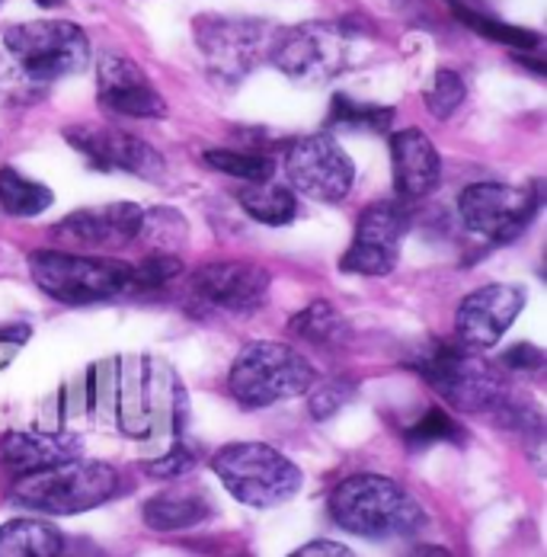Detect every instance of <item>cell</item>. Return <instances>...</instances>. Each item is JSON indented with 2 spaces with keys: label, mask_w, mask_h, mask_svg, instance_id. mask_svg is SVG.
Returning a JSON list of instances; mask_svg holds the SVG:
<instances>
[{
  "label": "cell",
  "mask_w": 547,
  "mask_h": 557,
  "mask_svg": "<svg viewBox=\"0 0 547 557\" xmlns=\"http://www.w3.org/2000/svg\"><path fill=\"white\" fill-rule=\"evenodd\" d=\"M330 516L339 529L372 539H410L426 525V512L417 497L384 474H352L330 494Z\"/></svg>",
  "instance_id": "6da1fadb"
},
{
  "label": "cell",
  "mask_w": 547,
  "mask_h": 557,
  "mask_svg": "<svg viewBox=\"0 0 547 557\" xmlns=\"http://www.w3.org/2000/svg\"><path fill=\"white\" fill-rule=\"evenodd\" d=\"M119 471L107 461L71 458L64 465L16 478L10 500L42 516H77L103 506L119 494Z\"/></svg>",
  "instance_id": "7a4b0ae2"
},
{
  "label": "cell",
  "mask_w": 547,
  "mask_h": 557,
  "mask_svg": "<svg viewBox=\"0 0 547 557\" xmlns=\"http://www.w3.org/2000/svg\"><path fill=\"white\" fill-rule=\"evenodd\" d=\"M212 471L224 491L253 509H273L301 491V468L263 443H231L215 451Z\"/></svg>",
  "instance_id": "3957f363"
},
{
  "label": "cell",
  "mask_w": 547,
  "mask_h": 557,
  "mask_svg": "<svg viewBox=\"0 0 547 557\" xmlns=\"http://www.w3.org/2000/svg\"><path fill=\"white\" fill-rule=\"evenodd\" d=\"M33 282L61 305H97L135 288L132 267L112 257H84L67 250H33Z\"/></svg>",
  "instance_id": "277c9868"
},
{
  "label": "cell",
  "mask_w": 547,
  "mask_h": 557,
  "mask_svg": "<svg viewBox=\"0 0 547 557\" xmlns=\"http://www.w3.org/2000/svg\"><path fill=\"white\" fill-rule=\"evenodd\" d=\"M314 366L291 346L273 339L244 346L227 372V388L244 407H270L278 400L298 397L314 388Z\"/></svg>",
  "instance_id": "5b68a950"
},
{
  "label": "cell",
  "mask_w": 547,
  "mask_h": 557,
  "mask_svg": "<svg viewBox=\"0 0 547 557\" xmlns=\"http://www.w3.org/2000/svg\"><path fill=\"white\" fill-rule=\"evenodd\" d=\"M3 49L33 84H52L58 77L77 74L90 61V39L77 23L36 20L3 33Z\"/></svg>",
  "instance_id": "8992f818"
},
{
  "label": "cell",
  "mask_w": 547,
  "mask_h": 557,
  "mask_svg": "<svg viewBox=\"0 0 547 557\" xmlns=\"http://www.w3.org/2000/svg\"><path fill=\"white\" fill-rule=\"evenodd\" d=\"M349 39H352L349 23H324V20L298 23L288 29H275L270 61L285 77L308 87H321L346 67Z\"/></svg>",
  "instance_id": "52a82bcc"
},
{
  "label": "cell",
  "mask_w": 547,
  "mask_h": 557,
  "mask_svg": "<svg viewBox=\"0 0 547 557\" xmlns=\"http://www.w3.org/2000/svg\"><path fill=\"white\" fill-rule=\"evenodd\" d=\"M413 369L442 400H448L458 410H484L502 394L499 375L493 372L490 362L471 352L468 346L436 343L413 362Z\"/></svg>",
  "instance_id": "ba28073f"
},
{
  "label": "cell",
  "mask_w": 547,
  "mask_h": 557,
  "mask_svg": "<svg viewBox=\"0 0 547 557\" xmlns=\"http://www.w3.org/2000/svg\"><path fill=\"white\" fill-rule=\"evenodd\" d=\"M275 29L260 20H227V16H199L196 42L206 55L212 77L221 84L244 81L263 58H270Z\"/></svg>",
  "instance_id": "9c48e42d"
},
{
  "label": "cell",
  "mask_w": 547,
  "mask_h": 557,
  "mask_svg": "<svg viewBox=\"0 0 547 557\" xmlns=\"http://www.w3.org/2000/svg\"><path fill=\"white\" fill-rule=\"evenodd\" d=\"M538 206L542 199L535 193L506 183H474L458 199V212L468 231L496 244L519 237L538 215Z\"/></svg>",
  "instance_id": "30bf717a"
},
{
  "label": "cell",
  "mask_w": 547,
  "mask_h": 557,
  "mask_svg": "<svg viewBox=\"0 0 547 557\" xmlns=\"http://www.w3.org/2000/svg\"><path fill=\"white\" fill-rule=\"evenodd\" d=\"M285 176L298 193L318 202H339L352 189L356 168L352 158L336 145V138L308 135L291 141V148L285 151Z\"/></svg>",
  "instance_id": "8fae6325"
},
{
  "label": "cell",
  "mask_w": 547,
  "mask_h": 557,
  "mask_svg": "<svg viewBox=\"0 0 547 557\" xmlns=\"http://www.w3.org/2000/svg\"><path fill=\"white\" fill-rule=\"evenodd\" d=\"M270 270L250 263V260H221V263H206L199 267L189 285L192 295L227 314H253L266 305L270 295Z\"/></svg>",
  "instance_id": "7c38bea8"
},
{
  "label": "cell",
  "mask_w": 547,
  "mask_h": 557,
  "mask_svg": "<svg viewBox=\"0 0 547 557\" xmlns=\"http://www.w3.org/2000/svg\"><path fill=\"white\" fill-rule=\"evenodd\" d=\"M522 308H525V288L522 285L490 282V285L474 288L455 314L461 346H468V349L496 346L502 334L512 327V321L522 314Z\"/></svg>",
  "instance_id": "4fadbf2b"
},
{
  "label": "cell",
  "mask_w": 547,
  "mask_h": 557,
  "mask_svg": "<svg viewBox=\"0 0 547 557\" xmlns=\"http://www.w3.org/2000/svg\"><path fill=\"white\" fill-rule=\"evenodd\" d=\"M64 138L94 170H125L145 180L164 176V158L138 135L122 128H67Z\"/></svg>",
  "instance_id": "5bb4252c"
},
{
  "label": "cell",
  "mask_w": 547,
  "mask_h": 557,
  "mask_svg": "<svg viewBox=\"0 0 547 557\" xmlns=\"http://www.w3.org/2000/svg\"><path fill=\"white\" fill-rule=\"evenodd\" d=\"M97 84H100V103L115 115H128V119L166 115L164 97L158 94V87L148 81V74L132 58L107 52L97 67Z\"/></svg>",
  "instance_id": "9a60e30c"
},
{
  "label": "cell",
  "mask_w": 547,
  "mask_h": 557,
  "mask_svg": "<svg viewBox=\"0 0 547 557\" xmlns=\"http://www.w3.org/2000/svg\"><path fill=\"white\" fill-rule=\"evenodd\" d=\"M145 212L132 202H110L71 212L64 222H58L55 234L67 244L94 247V250H119L128 247L141 234Z\"/></svg>",
  "instance_id": "2e32d148"
},
{
  "label": "cell",
  "mask_w": 547,
  "mask_h": 557,
  "mask_svg": "<svg viewBox=\"0 0 547 557\" xmlns=\"http://www.w3.org/2000/svg\"><path fill=\"white\" fill-rule=\"evenodd\" d=\"M390 164L394 186L403 202L426 199L442 180V161L436 145L420 128H400L390 135Z\"/></svg>",
  "instance_id": "e0dca14e"
},
{
  "label": "cell",
  "mask_w": 547,
  "mask_h": 557,
  "mask_svg": "<svg viewBox=\"0 0 547 557\" xmlns=\"http://www.w3.org/2000/svg\"><path fill=\"white\" fill-rule=\"evenodd\" d=\"M77 458V440L71 433H42V430H26V433H7L0 440V461L7 471L16 478L46 471Z\"/></svg>",
  "instance_id": "ac0fdd59"
},
{
  "label": "cell",
  "mask_w": 547,
  "mask_h": 557,
  "mask_svg": "<svg viewBox=\"0 0 547 557\" xmlns=\"http://www.w3.org/2000/svg\"><path fill=\"white\" fill-rule=\"evenodd\" d=\"M215 512V503L199 484H170L145 503L141 516L154 532H183L206 522Z\"/></svg>",
  "instance_id": "d6986e66"
},
{
  "label": "cell",
  "mask_w": 547,
  "mask_h": 557,
  "mask_svg": "<svg viewBox=\"0 0 547 557\" xmlns=\"http://www.w3.org/2000/svg\"><path fill=\"white\" fill-rule=\"evenodd\" d=\"M413 224V212L410 202L403 199H384L369 206L359 222H356V244H369V247H382V250H394L400 247L403 234Z\"/></svg>",
  "instance_id": "ffe728a7"
},
{
  "label": "cell",
  "mask_w": 547,
  "mask_h": 557,
  "mask_svg": "<svg viewBox=\"0 0 547 557\" xmlns=\"http://www.w3.org/2000/svg\"><path fill=\"white\" fill-rule=\"evenodd\" d=\"M61 532L46 519H10L0 525V557H61Z\"/></svg>",
  "instance_id": "44dd1931"
},
{
  "label": "cell",
  "mask_w": 547,
  "mask_h": 557,
  "mask_svg": "<svg viewBox=\"0 0 547 557\" xmlns=\"http://www.w3.org/2000/svg\"><path fill=\"white\" fill-rule=\"evenodd\" d=\"M55 202L52 189L23 176L16 168H0V209L13 219H36Z\"/></svg>",
  "instance_id": "7402d4cb"
},
{
  "label": "cell",
  "mask_w": 547,
  "mask_h": 557,
  "mask_svg": "<svg viewBox=\"0 0 547 557\" xmlns=\"http://www.w3.org/2000/svg\"><path fill=\"white\" fill-rule=\"evenodd\" d=\"M237 202L240 209L260 224H270V227H282L298 215V202L291 196V189L285 186H275V183H260V186H244L237 193Z\"/></svg>",
  "instance_id": "603a6c76"
},
{
  "label": "cell",
  "mask_w": 547,
  "mask_h": 557,
  "mask_svg": "<svg viewBox=\"0 0 547 557\" xmlns=\"http://www.w3.org/2000/svg\"><path fill=\"white\" fill-rule=\"evenodd\" d=\"M288 331L311 346H336L346 339V321L330 301H311L288 321Z\"/></svg>",
  "instance_id": "cb8c5ba5"
},
{
  "label": "cell",
  "mask_w": 547,
  "mask_h": 557,
  "mask_svg": "<svg viewBox=\"0 0 547 557\" xmlns=\"http://www.w3.org/2000/svg\"><path fill=\"white\" fill-rule=\"evenodd\" d=\"M455 13L461 16V23L468 29H474L477 36L490 39L496 46H509L515 52H535L542 46V36L535 29H525V26H512V23H502L490 13H481V10H468V7H455Z\"/></svg>",
  "instance_id": "d4e9b609"
},
{
  "label": "cell",
  "mask_w": 547,
  "mask_h": 557,
  "mask_svg": "<svg viewBox=\"0 0 547 557\" xmlns=\"http://www.w3.org/2000/svg\"><path fill=\"white\" fill-rule=\"evenodd\" d=\"M397 112L390 107H372V103H359L346 94H336L330 103V128H346V132H387L394 125Z\"/></svg>",
  "instance_id": "484cf974"
},
{
  "label": "cell",
  "mask_w": 547,
  "mask_h": 557,
  "mask_svg": "<svg viewBox=\"0 0 547 557\" xmlns=\"http://www.w3.org/2000/svg\"><path fill=\"white\" fill-rule=\"evenodd\" d=\"M202 161L212 170H219L224 176L244 180L247 186H260L273 180L275 164L266 154H250V151H237V148H212L202 154Z\"/></svg>",
  "instance_id": "4316f807"
},
{
  "label": "cell",
  "mask_w": 547,
  "mask_h": 557,
  "mask_svg": "<svg viewBox=\"0 0 547 557\" xmlns=\"http://www.w3.org/2000/svg\"><path fill=\"white\" fill-rule=\"evenodd\" d=\"M403 440H407L410 451H420V448L438 446V443L464 446L468 433H464V426H461L451 413H445L442 407H433L423 420H417V423L403 433Z\"/></svg>",
  "instance_id": "83f0119b"
},
{
  "label": "cell",
  "mask_w": 547,
  "mask_h": 557,
  "mask_svg": "<svg viewBox=\"0 0 547 557\" xmlns=\"http://www.w3.org/2000/svg\"><path fill=\"white\" fill-rule=\"evenodd\" d=\"M138 237H145L154 247V253H173L176 247L186 244L189 227L183 222V215L173 212V209H151L141 219V234Z\"/></svg>",
  "instance_id": "f1b7e54d"
},
{
  "label": "cell",
  "mask_w": 547,
  "mask_h": 557,
  "mask_svg": "<svg viewBox=\"0 0 547 557\" xmlns=\"http://www.w3.org/2000/svg\"><path fill=\"white\" fill-rule=\"evenodd\" d=\"M397 267V253L394 250H382V247H369V244H356L343 253L339 270L352 273V276H387Z\"/></svg>",
  "instance_id": "f546056e"
},
{
  "label": "cell",
  "mask_w": 547,
  "mask_h": 557,
  "mask_svg": "<svg viewBox=\"0 0 547 557\" xmlns=\"http://www.w3.org/2000/svg\"><path fill=\"white\" fill-rule=\"evenodd\" d=\"M461 103H464V81L455 71L438 67L433 87L426 90V110L433 112L436 119H448Z\"/></svg>",
  "instance_id": "4dcf8cb0"
},
{
  "label": "cell",
  "mask_w": 547,
  "mask_h": 557,
  "mask_svg": "<svg viewBox=\"0 0 547 557\" xmlns=\"http://www.w3.org/2000/svg\"><path fill=\"white\" fill-rule=\"evenodd\" d=\"M183 273V263L179 257L173 253H148L138 267H132V278H135V288H154V285H164L173 276Z\"/></svg>",
  "instance_id": "1f68e13d"
},
{
  "label": "cell",
  "mask_w": 547,
  "mask_h": 557,
  "mask_svg": "<svg viewBox=\"0 0 547 557\" xmlns=\"http://www.w3.org/2000/svg\"><path fill=\"white\" fill-rule=\"evenodd\" d=\"M192 468H196V455L186 446H176L173 451L161 455L158 461H148V465H145V471H148L151 478H158V481L183 478V474H189Z\"/></svg>",
  "instance_id": "d6a6232c"
},
{
  "label": "cell",
  "mask_w": 547,
  "mask_h": 557,
  "mask_svg": "<svg viewBox=\"0 0 547 557\" xmlns=\"http://www.w3.org/2000/svg\"><path fill=\"white\" fill-rule=\"evenodd\" d=\"M499 362L512 372H538V369H545V352L532 343H519V346H509L499 356Z\"/></svg>",
  "instance_id": "836d02e7"
},
{
  "label": "cell",
  "mask_w": 547,
  "mask_h": 557,
  "mask_svg": "<svg viewBox=\"0 0 547 557\" xmlns=\"http://www.w3.org/2000/svg\"><path fill=\"white\" fill-rule=\"evenodd\" d=\"M346 397H349V388H343V382L324 385V388L311 397V417L327 420V417H333V413L346 404Z\"/></svg>",
  "instance_id": "e575fe53"
},
{
  "label": "cell",
  "mask_w": 547,
  "mask_h": 557,
  "mask_svg": "<svg viewBox=\"0 0 547 557\" xmlns=\"http://www.w3.org/2000/svg\"><path fill=\"white\" fill-rule=\"evenodd\" d=\"M288 557H356V552H352V548H346V545H339V542L318 539V542L301 545L298 552H291Z\"/></svg>",
  "instance_id": "d590c367"
},
{
  "label": "cell",
  "mask_w": 547,
  "mask_h": 557,
  "mask_svg": "<svg viewBox=\"0 0 547 557\" xmlns=\"http://www.w3.org/2000/svg\"><path fill=\"white\" fill-rule=\"evenodd\" d=\"M403 557H451L448 548H438V545H420L417 552H410V555Z\"/></svg>",
  "instance_id": "8d00e7d4"
},
{
  "label": "cell",
  "mask_w": 547,
  "mask_h": 557,
  "mask_svg": "<svg viewBox=\"0 0 547 557\" xmlns=\"http://www.w3.org/2000/svg\"><path fill=\"white\" fill-rule=\"evenodd\" d=\"M39 7H46V10H52V7H58V3H64V0H36Z\"/></svg>",
  "instance_id": "74e56055"
},
{
  "label": "cell",
  "mask_w": 547,
  "mask_h": 557,
  "mask_svg": "<svg viewBox=\"0 0 547 557\" xmlns=\"http://www.w3.org/2000/svg\"><path fill=\"white\" fill-rule=\"evenodd\" d=\"M448 3H451V7H458V3H461V0H448Z\"/></svg>",
  "instance_id": "f35d334b"
}]
</instances>
